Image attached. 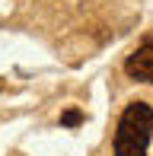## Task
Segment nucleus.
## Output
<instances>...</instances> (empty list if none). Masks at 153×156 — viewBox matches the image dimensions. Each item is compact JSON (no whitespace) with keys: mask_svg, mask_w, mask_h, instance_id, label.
<instances>
[{"mask_svg":"<svg viewBox=\"0 0 153 156\" xmlns=\"http://www.w3.org/2000/svg\"><path fill=\"white\" fill-rule=\"evenodd\" d=\"M124 70H128V76H134L141 83H153V38H147L124 61Z\"/></svg>","mask_w":153,"mask_h":156,"instance_id":"obj_2","label":"nucleus"},{"mask_svg":"<svg viewBox=\"0 0 153 156\" xmlns=\"http://www.w3.org/2000/svg\"><path fill=\"white\" fill-rule=\"evenodd\" d=\"M150 137H153V108L147 102H131L118 118L115 156H147Z\"/></svg>","mask_w":153,"mask_h":156,"instance_id":"obj_1","label":"nucleus"},{"mask_svg":"<svg viewBox=\"0 0 153 156\" xmlns=\"http://www.w3.org/2000/svg\"><path fill=\"white\" fill-rule=\"evenodd\" d=\"M80 121H83V112H76V108H70V112L61 115V124H67V127H76Z\"/></svg>","mask_w":153,"mask_h":156,"instance_id":"obj_3","label":"nucleus"}]
</instances>
